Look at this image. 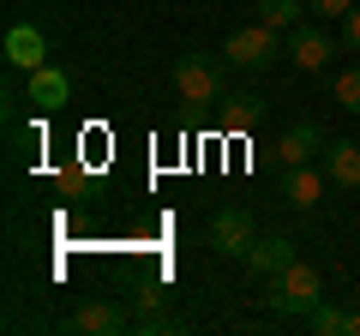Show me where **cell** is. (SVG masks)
<instances>
[{
	"instance_id": "5",
	"label": "cell",
	"mask_w": 360,
	"mask_h": 336,
	"mask_svg": "<svg viewBox=\"0 0 360 336\" xmlns=\"http://www.w3.org/2000/svg\"><path fill=\"white\" fill-rule=\"evenodd\" d=\"M330 54H336L330 30H319V25H295V30H288V60H295L300 72H324Z\"/></svg>"
},
{
	"instance_id": "17",
	"label": "cell",
	"mask_w": 360,
	"mask_h": 336,
	"mask_svg": "<svg viewBox=\"0 0 360 336\" xmlns=\"http://www.w3.org/2000/svg\"><path fill=\"white\" fill-rule=\"evenodd\" d=\"M342 49H348V54H360V6L342 18Z\"/></svg>"
},
{
	"instance_id": "16",
	"label": "cell",
	"mask_w": 360,
	"mask_h": 336,
	"mask_svg": "<svg viewBox=\"0 0 360 336\" xmlns=\"http://www.w3.org/2000/svg\"><path fill=\"white\" fill-rule=\"evenodd\" d=\"M336 103H342L348 115H360V60L336 72Z\"/></svg>"
},
{
	"instance_id": "15",
	"label": "cell",
	"mask_w": 360,
	"mask_h": 336,
	"mask_svg": "<svg viewBox=\"0 0 360 336\" xmlns=\"http://www.w3.org/2000/svg\"><path fill=\"white\" fill-rule=\"evenodd\" d=\"M307 324H312V336H348V312H336L330 300H319L307 312Z\"/></svg>"
},
{
	"instance_id": "19",
	"label": "cell",
	"mask_w": 360,
	"mask_h": 336,
	"mask_svg": "<svg viewBox=\"0 0 360 336\" xmlns=\"http://www.w3.org/2000/svg\"><path fill=\"white\" fill-rule=\"evenodd\" d=\"M156 300H162L156 288H139V295H132V306H139V318H144V312H156Z\"/></svg>"
},
{
	"instance_id": "12",
	"label": "cell",
	"mask_w": 360,
	"mask_h": 336,
	"mask_svg": "<svg viewBox=\"0 0 360 336\" xmlns=\"http://www.w3.org/2000/svg\"><path fill=\"white\" fill-rule=\"evenodd\" d=\"M217 115H222V127H229V132H252L258 120H264V96H258V91H229L217 103Z\"/></svg>"
},
{
	"instance_id": "10",
	"label": "cell",
	"mask_w": 360,
	"mask_h": 336,
	"mask_svg": "<svg viewBox=\"0 0 360 336\" xmlns=\"http://www.w3.org/2000/svg\"><path fill=\"white\" fill-rule=\"evenodd\" d=\"M312 156H324V132L312 127V120H295V127L276 138V162H283V168H300V162H312Z\"/></svg>"
},
{
	"instance_id": "14",
	"label": "cell",
	"mask_w": 360,
	"mask_h": 336,
	"mask_svg": "<svg viewBox=\"0 0 360 336\" xmlns=\"http://www.w3.org/2000/svg\"><path fill=\"white\" fill-rule=\"evenodd\" d=\"M300 13H307V0H258V18L276 25V30H295Z\"/></svg>"
},
{
	"instance_id": "18",
	"label": "cell",
	"mask_w": 360,
	"mask_h": 336,
	"mask_svg": "<svg viewBox=\"0 0 360 336\" xmlns=\"http://www.w3.org/2000/svg\"><path fill=\"white\" fill-rule=\"evenodd\" d=\"M312 13H319V18H348V13H354V0H312Z\"/></svg>"
},
{
	"instance_id": "3",
	"label": "cell",
	"mask_w": 360,
	"mask_h": 336,
	"mask_svg": "<svg viewBox=\"0 0 360 336\" xmlns=\"http://www.w3.org/2000/svg\"><path fill=\"white\" fill-rule=\"evenodd\" d=\"M222 54H229V66H240V72H264V66L283 54V30L258 18V25H246V30H229Z\"/></svg>"
},
{
	"instance_id": "11",
	"label": "cell",
	"mask_w": 360,
	"mask_h": 336,
	"mask_svg": "<svg viewBox=\"0 0 360 336\" xmlns=\"http://www.w3.org/2000/svg\"><path fill=\"white\" fill-rule=\"evenodd\" d=\"M324 174H330V186H360V144L354 138H330L324 144Z\"/></svg>"
},
{
	"instance_id": "2",
	"label": "cell",
	"mask_w": 360,
	"mask_h": 336,
	"mask_svg": "<svg viewBox=\"0 0 360 336\" xmlns=\"http://www.w3.org/2000/svg\"><path fill=\"white\" fill-rule=\"evenodd\" d=\"M174 91L180 103H193V108H217L222 96H229V84H222V60L205 49H186L174 60Z\"/></svg>"
},
{
	"instance_id": "8",
	"label": "cell",
	"mask_w": 360,
	"mask_h": 336,
	"mask_svg": "<svg viewBox=\"0 0 360 336\" xmlns=\"http://www.w3.org/2000/svg\"><path fill=\"white\" fill-rule=\"evenodd\" d=\"M0 54H6V66H18V72H37V66H49V37H42L37 25H13L6 42H0Z\"/></svg>"
},
{
	"instance_id": "1",
	"label": "cell",
	"mask_w": 360,
	"mask_h": 336,
	"mask_svg": "<svg viewBox=\"0 0 360 336\" xmlns=\"http://www.w3.org/2000/svg\"><path fill=\"white\" fill-rule=\"evenodd\" d=\"M258 300H264L270 312H288V318H307V312H312V306L324 300V276L312 271L307 259H295V264H288L283 276H264V295H258Z\"/></svg>"
},
{
	"instance_id": "6",
	"label": "cell",
	"mask_w": 360,
	"mask_h": 336,
	"mask_svg": "<svg viewBox=\"0 0 360 336\" xmlns=\"http://www.w3.org/2000/svg\"><path fill=\"white\" fill-rule=\"evenodd\" d=\"M295 259H300V246L288 240V234H264V240H252V246H246V259H240V264L258 276V283H264V276H283Z\"/></svg>"
},
{
	"instance_id": "7",
	"label": "cell",
	"mask_w": 360,
	"mask_h": 336,
	"mask_svg": "<svg viewBox=\"0 0 360 336\" xmlns=\"http://www.w3.org/2000/svg\"><path fill=\"white\" fill-rule=\"evenodd\" d=\"M252 240L258 234H252V217H246V210H217V217H210V246H217L222 259H246Z\"/></svg>"
},
{
	"instance_id": "9",
	"label": "cell",
	"mask_w": 360,
	"mask_h": 336,
	"mask_svg": "<svg viewBox=\"0 0 360 336\" xmlns=\"http://www.w3.org/2000/svg\"><path fill=\"white\" fill-rule=\"evenodd\" d=\"M324 168H312V162H300V168H283V186H276V198H283L288 210H312L324 198Z\"/></svg>"
},
{
	"instance_id": "20",
	"label": "cell",
	"mask_w": 360,
	"mask_h": 336,
	"mask_svg": "<svg viewBox=\"0 0 360 336\" xmlns=\"http://www.w3.org/2000/svg\"><path fill=\"white\" fill-rule=\"evenodd\" d=\"M348 336H360V306H354V312H348Z\"/></svg>"
},
{
	"instance_id": "4",
	"label": "cell",
	"mask_w": 360,
	"mask_h": 336,
	"mask_svg": "<svg viewBox=\"0 0 360 336\" xmlns=\"http://www.w3.org/2000/svg\"><path fill=\"white\" fill-rule=\"evenodd\" d=\"M132 312L120 306V300H84V306L66 318V330H78V336H120V330H132Z\"/></svg>"
},
{
	"instance_id": "13",
	"label": "cell",
	"mask_w": 360,
	"mask_h": 336,
	"mask_svg": "<svg viewBox=\"0 0 360 336\" xmlns=\"http://www.w3.org/2000/svg\"><path fill=\"white\" fill-rule=\"evenodd\" d=\"M66 96H72V78H66L60 66H37V72H30V103H37L42 115L66 108Z\"/></svg>"
}]
</instances>
